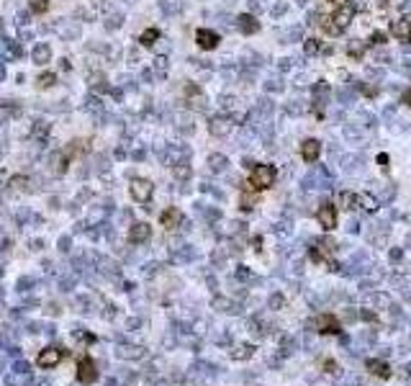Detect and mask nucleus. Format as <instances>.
<instances>
[{
	"instance_id": "nucleus-1",
	"label": "nucleus",
	"mask_w": 411,
	"mask_h": 386,
	"mask_svg": "<svg viewBox=\"0 0 411 386\" xmlns=\"http://www.w3.org/2000/svg\"><path fill=\"white\" fill-rule=\"evenodd\" d=\"M275 178H278L275 165H257V168H252L249 186H252L254 191H265V188H270V186H275Z\"/></svg>"
},
{
	"instance_id": "nucleus-2",
	"label": "nucleus",
	"mask_w": 411,
	"mask_h": 386,
	"mask_svg": "<svg viewBox=\"0 0 411 386\" xmlns=\"http://www.w3.org/2000/svg\"><path fill=\"white\" fill-rule=\"evenodd\" d=\"M98 379V368H95V361L90 355H80L78 361V381L80 384H93Z\"/></svg>"
},
{
	"instance_id": "nucleus-3",
	"label": "nucleus",
	"mask_w": 411,
	"mask_h": 386,
	"mask_svg": "<svg viewBox=\"0 0 411 386\" xmlns=\"http://www.w3.org/2000/svg\"><path fill=\"white\" fill-rule=\"evenodd\" d=\"M314 324H316V332H322V335H342V324H339V319L334 317V314H329V311L319 314Z\"/></svg>"
},
{
	"instance_id": "nucleus-4",
	"label": "nucleus",
	"mask_w": 411,
	"mask_h": 386,
	"mask_svg": "<svg viewBox=\"0 0 411 386\" xmlns=\"http://www.w3.org/2000/svg\"><path fill=\"white\" fill-rule=\"evenodd\" d=\"M65 358V350L62 348H44L39 355H36V366L39 368H54L59 366Z\"/></svg>"
},
{
	"instance_id": "nucleus-5",
	"label": "nucleus",
	"mask_w": 411,
	"mask_h": 386,
	"mask_svg": "<svg viewBox=\"0 0 411 386\" xmlns=\"http://www.w3.org/2000/svg\"><path fill=\"white\" fill-rule=\"evenodd\" d=\"M316 219H319V224H322V229L331 232L334 227H337V206H334V203H322V206H319V211H316Z\"/></svg>"
},
{
	"instance_id": "nucleus-6",
	"label": "nucleus",
	"mask_w": 411,
	"mask_h": 386,
	"mask_svg": "<svg viewBox=\"0 0 411 386\" xmlns=\"http://www.w3.org/2000/svg\"><path fill=\"white\" fill-rule=\"evenodd\" d=\"M129 191H131L134 201H139V203H147V201L152 198V191H155V186H152L149 181H144V178H136V181H131Z\"/></svg>"
},
{
	"instance_id": "nucleus-7",
	"label": "nucleus",
	"mask_w": 411,
	"mask_h": 386,
	"mask_svg": "<svg viewBox=\"0 0 411 386\" xmlns=\"http://www.w3.org/2000/svg\"><path fill=\"white\" fill-rule=\"evenodd\" d=\"M329 103V83H316L314 85V113L322 118L324 116V106Z\"/></svg>"
},
{
	"instance_id": "nucleus-8",
	"label": "nucleus",
	"mask_w": 411,
	"mask_h": 386,
	"mask_svg": "<svg viewBox=\"0 0 411 386\" xmlns=\"http://www.w3.org/2000/svg\"><path fill=\"white\" fill-rule=\"evenodd\" d=\"M319 155H322V142L319 139H306L301 144V157H303V162H316L319 160Z\"/></svg>"
},
{
	"instance_id": "nucleus-9",
	"label": "nucleus",
	"mask_w": 411,
	"mask_h": 386,
	"mask_svg": "<svg viewBox=\"0 0 411 386\" xmlns=\"http://www.w3.org/2000/svg\"><path fill=\"white\" fill-rule=\"evenodd\" d=\"M195 41L201 49H216L219 47V34L216 31H208V28H198L195 31Z\"/></svg>"
},
{
	"instance_id": "nucleus-10",
	"label": "nucleus",
	"mask_w": 411,
	"mask_h": 386,
	"mask_svg": "<svg viewBox=\"0 0 411 386\" xmlns=\"http://www.w3.org/2000/svg\"><path fill=\"white\" fill-rule=\"evenodd\" d=\"M365 368H368L375 379H383V381L391 379V366L386 361H380V358H370L368 363H365Z\"/></svg>"
},
{
	"instance_id": "nucleus-11",
	"label": "nucleus",
	"mask_w": 411,
	"mask_h": 386,
	"mask_svg": "<svg viewBox=\"0 0 411 386\" xmlns=\"http://www.w3.org/2000/svg\"><path fill=\"white\" fill-rule=\"evenodd\" d=\"M237 26H239V31L247 34V36H252V34L260 31V21H257L254 16H249V13H242V16L237 18Z\"/></svg>"
},
{
	"instance_id": "nucleus-12",
	"label": "nucleus",
	"mask_w": 411,
	"mask_h": 386,
	"mask_svg": "<svg viewBox=\"0 0 411 386\" xmlns=\"http://www.w3.org/2000/svg\"><path fill=\"white\" fill-rule=\"evenodd\" d=\"M208 129H211V134L214 137H226L232 131V118H224V116H216L214 121L208 124Z\"/></svg>"
},
{
	"instance_id": "nucleus-13",
	"label": "nucleus",
	"mask_w": 411,
	"mask_h": 386,
	"mask_svg": "<svg viewBox=\"0 0 411 386\" xmlns=\"http://www.w3.org/2000/svg\"><path fill=\"white\" fill-rule=\"evenodd\" d=\"M144 240H149V224L139 221V224H134V227L129 229V242L139 245V242H144Z\"/></svg>"
},
{
	"instance_id": "nucleus-14",
	"label": "nucleus",
	"mask_w": 411,
	"mask_h": 386,
	"mask_svg": "<svg viewBox=\"0 0 411 386\" xmlns=\"http://www.w3.org/2000/svg\"><path fill=\"white\" fill-rule=\"evenodd\" d=\"M352 16H355V5H342V8H337V13H334L331 18L339 28H344L349 21H352Z\"/></svg>"
},
{
	"instance_id": "nucleus-15",
	"label": "nucleus",
	"mask_w": 411,
	"mask_h": 386,
	"mask_svg": "<svg viewBox=\"0 0 411 386\" xmlns=\"http://www.w3.org/2000/svg\"><path fill=\"white\" fill-rule=\"evenodd\" d=\"M160 221H162V227H164V229H175L180 221H182V214H180L177 209H167V211H162Z\"/></svg>"
},
{
	"instance_id": "nucleus-16",
	"label": "nucleus",
	"mask_w": 411,
	"mask_h": 386,
	"mask_svg": "<svg viewBox=\"0 0 411 386\" xmlns=\"http://www.w3.org/2000/svg\"><path fill=\"white\" fill-rule=\"evenodd\" d=\"M339 206L342 209H355V206H360V198H357V193H349V191H342L339 193Z\"/></svg>"
},
{
	"instance_id": "nucleus-17",
	"label": "nucleus",
	"mask_w": 411,
	"mask_h": 386,
	"mask_svg": "<svg viewBox=\"0 0 411 386\" xmlns=\"http://www.w3.org/2000/svg\"><path fill=\"white\" fill-rule=\"evenodd\" d=\"M319 26H322L324 31L329 34V36H337V34H342V28H339L337 23H334V18H331V16H324V13H322V21H319Z\"/></svg>"
},
{
	"instance_id": "nucleus-18",
	"label": "nucleus",
	"mask_w": 411,
	"mask_h": 386,
	"mask_svg": "<svg viewBox=\"0 0 411 386\" xmlns=\"http://www.w3.org/2000/svg\"><path fill=\"white\" fill-rule=\"evenodd\" d=\"M357 198H360V206L365 211H378V198L375 196H370V193H357Z\"/></svg>"
},
{
	"instance_id": "nucleus-19",
	"label": "nucleus",
	"mask_w": 411,
	"mask_h": 386,
	"mask_svg": "<svg viewBox=\"0 0 411 386\" xmlns=\"http://www.w3.org/2000/svg\"><path fill=\"white\" fill-rule=\"evenodd\" d=\"M391 34L396 36V39H409V21H393V26H391Z\"/></svg>"
},
{
	"instance_id": "nucleus-20",
	"label": "nucleus",
	"mask_w": 411,
	"mask_h": 386,
	"mask_svg": "<svg viewBox=\"0 0 411 386\" xmlns=\"http://www.w3.org/2000/svg\"><path fill=\"white\" fill-rule=\"evenodd\" d=\"M301 36H303V26H293V28H288L285 34H280V39H283L285 44H291V41H301Z\"/></svg>"
},
{
	"instance_id": "nucleus-21",
	"label": "nucleus",
	"mask_w": 411,
	"mask_h": 386,
	"mask_svg": "<svg viewBox=\"0 0 411 386\" xmlns=\"http://www.w3.org/2000/svg\"><path fill=\"white\" fill-rule=\"evenodd\" d=\"M347 52H349V57L362 59V54H365V44H362V41H357V39H352V41L347 44Z\"/></svg>"
},
{
	"instance_id": "nucleus-22",
	"label": "nucleus",
	"mask_w": 411,
	"mask_h": 386,
	"mask_svg": "<svg viewBox=\"0 0 411 386\" xmlns=\"http://www.w3.org/2000/svg\"><path fill=\"white\" fill-rule=\"evenodd\" d=\"M337 98H339V103H342V106H349V103L355 100V85H352V88H339Z\"/></svg>"
},
{
	"instance_id": "nucleus-23",
	"label": "nucleus",
	"mask_w": 411,
	"mask_h": 386,
	"mask_svg": "<svg viewBox=\"0 0 411 386\" xmlns=\"http://www.w3.org/2000/svg\"><path fill=\"white\" fill-rule=\"evenodd\" d=\"M157 39H160V31H157V28H149V31H144V34H142V39H139V41L144 44V47H152V44H155Z\"/></svg>"
},
{
	"instance_id": "nucleus-24",
	"label": "nucleus",
	"mask_w": 411,
	"mask_h": 386,
	"mask_svg": "<svg viewBox=\"0 0 411 386\" xmlns=\"http://www.w3.org/2000/svg\"><path fill=\"white\" fill-rule=\"evenodd\" d=\"M303 49H306V54H316V52H322V41H319V39H306V41H303Z\"/></svg>"
},
{
	"instance_id": "nucleus-25",
	"label": "nucleus",
	"mask_w": 411,
	"mask_h": 386,
	"mask_svg": "<svg viewBox=\"0 0 411 386\" xmlns=\"http://www.w3.org/2000/svg\"><path fill=\"white\" fill-rule=\"evenodd\" d=\"M208 165L214 168V170H224L226 168V157L224 155H211L208 157Z\"/></svg>"
},
{
	"instance_id": "nucleus-26",
	"label": "nucleus",
	"mask_w": 411,
	"mask_h": 386,
	"mask_svg": "<svg viewBox=\"0 0 411 386\" xmlns=\"http://www.w3.org/2000/svg\"><path fill=\"white\" fill-rule=\"evenodd\" d=\"M257 113L270 116V113H272V100H270V98H262V100H260V106H257Z\"/></svg>"
},
{
	"instance_id": "nucleus-27",
	"label": "nucleus",
	"mask_w": 411,
	"mask_h": 386,
	"mask_svg": "<svg viewBox=\"0 0 411 386\" xmlns=\"http://www.w3.org/2000/svg\"><path fill=\"white\" fill-rule=\"evenodd\" d=\"M357 118H360V126H368V129H370V126H375V116H373V113H368V111H362Z\"/></svg>"
},
{
	"instance_id": "nucleus-28",
	"label": "nucleus",
	"mask_w": 411,
	"mask_h": 386,
	"mask_svg": "<svg viewBox=\"0 0 411 386\" xmlns=\"http://www.w3.org/2000/svg\"><path fill=\"white\" fill-rule=\"evenodd\" d=\"M28 5H31L34 13H44V10H47V5H49V0H31Z\"/></svg>"
},
{
	"instance_id": "nucleus-29",
	"label": "nucleus",
	"mask_w": 411,
	"mask_h": 386,
	"mask_svg": "<svg viewBox=\"0 0 411 386\" xmlns=\"http://www.w3.org/2000/svg\"><path fill=\"white\" fill-rule=\"evenodd\" d=\"M285 111H288V113H293V116H301V113H303V108L298 106V100H291V103L285 106Z\"/></svg>"
},
{
	"instance_id": "nucleus-30",
	"label": "nucleus",
	"mask_w": 411,
	"mask_h": 386,
	"mask_svg": "<svg viewBox=\"0 0 411 386\" xmlns=\"http://www.w3.org/2000/svg\"><path fill=\"white\" fill-rule=\"evenodd\" d=\"M386 39H388V36H386L383 31H375V34L370 36V44H375V47H380V44H386Z\"/></svg>"
},
{
	"instance_id": "nucleus-31",
	"label": "nucleus",
	"mask_w": 411,
	"mask_h": 386,
	"mask_svg": "<svg viewBox=\"0 0 411 386\" xmlns=\"http://www.w3.org/2000/svg\"><path fill=\"white\" fill-rule=\"evenodd\" d=\"M344 137L347 139H357L360 137V129L357 126H344Z\"/></svg>"
},
{
	"instance_id": "nucleus-32",
	"label": "nucleus",
	"mask_w": 411,
	"mask_h": 386,
	"mask_svg": "<svg viewBox=\"0 0 411 386\" xmlns=\"http://www.w3.org/2000/svg\"><path fill=\"white\" fill-rule=\"evenodd\" d=\"M49 85H54V75H41L39 78V88H49Z\"/></svg>"
},
{
	"instance_id": "nucleus-33",
	"label": "nucleus",
	"mask_w": 411,
	"mask_h": 386,
	"mask_svg": "<svg viewBox=\"0 0 411 386\" xmlns=\"http://www.w3.org/2000/svg\"><path fill=\"white\" fill-rule=\"evenodd\" d=\"M221 106H224L226 111H229V108H234V106H237V100H234L232 96H224V98H221Z\"/></svg>"
},
{
	"instance_id": "nucleus-34",
	"label": "nucleus",
	"mask_w": 411,
	"mask_h": 386,
	"mask_svg": "<svg viewBox=\"0 0 411 386\" xmlns=\"http://www.w3.org/2000/svg\"><path fill=\"white\" fill-rule=\"evenodd\" d=\"M265 91H283V83H278V80H270V83H265Z\"/></svg>"
},
{
	"instance_id": "nucleus-35",
	"label": "nucleus",
	"mask_w": 411,
	"mask_h": 386,
	"mask_svg": "<svg viewBox=\"0 0 411 386\" xmlns=\"http://www.w3.org/2000/svg\"><path fill=\"white\" fill-rule=\"evenodd\" d=\"M375 59H378V62H388V59H391L388 49H378V52H375Z\"/></svg>"
},
{
	"instance_id": "nucleus-36",
	"label": "nucleus",
	"mask_w": 411,
	"mask_h": 386,
	"mask_svg": "<svg viewBox=\"0 0 411 386\" xmlns=\"http://www.w3.org/2000/svg\"><path fill=\"white\" fill-rule=\"evenodd\" d=\"M155 67L160 70V75H164V70H167V59H164V57H160V59H155Z\"/></svg>"
},
{
	"instance_id": "nucleus-37",
	"label": "nucleus",
	"mask_w": 411,
	"mask_h": 386,
	"mask_svg": "<svg viewBox=\"0 0 411 386\" xmlns=\"http://www.w3.org/2000/svg\"><path fill=\"white\" fill-rule=\"evenodd\" d=\"M175 175H177V178H188V175H190V168L180 165V168H175Z\"/></svg>"
},
{
	"instance_id": "nucleus-38",
	"label": "nucleus",
	"mask_w": 411,
	"mask_h": 386,
	"mask_svg": "<svg viewBox=\"0 0 411 386\" xmlns=\"http://www.w3.org/2000/svg\"><path fill=\"white\" fill-rule=\"evenodd\" d=\"M378 165L383 168V173L388 170V155H378Z\"/></svg>"
},
{
	"instance_id": "nucleus-39",
	"label": "nucleus",
	"mask_w": 411,
	"mask_h": 386,
	"mask_svg": "<svg viewBox=\"0 0 411 386\" xmlns=\"http://www.w3.org/2000/svg\"><path fill=\"white\" fill-rule=\"evenodd\" d=\"M324 368H327V374H337V363L334 361H324Z\"/></svg>"
},
{
	"instance_id": "nucleus-40",
	"label": "nucleus",
	"mask_w": 411,
	"mask_h": 386,
	"mask_svg": "<svg viewBox=\"0 0 411 386\" xmlns=\"http://www.w3.org/2000/svg\"><path fill=\"white\" fill-rule=\"evenodd\" d=\"M47 57H49V49L47 47H39L36 49V59H47Z\"/></svg>"
},
{
	"instance_id": "nucleus-41",
	"label": "nucleus",
	"mask_w": 411,
	"mask_h": 386,
	"mask_svg": "<svg viewBox=\"0 0 411 386\" xmlns=\"http://www.w3.org/2000/svg\"><path fill=\"white\" fill-rule=\"evenodd\" d=\"M283 13H285V5H283V3L272 8V16H283Z\"/></svg>"
},
{
	"instance_id": "nucleus-42",
	"label": "nucleus",
	"mask_w": 411,
	"mask_h": 386,
	"mask_svg": "<svg viewBox=\"0 0 411 386\" xmlns=\"http://www.w3.org/2000/svg\"><path fill=\"white\" fill-rule=\"evenodd\" d=\"M365 93H368V96H375L378 88H375V85H368V88H365Z\"/></svg>"
},
{
	"instance_id": "nucleus-43",
	"label": "nucleus",
	"mask_w": 411,
	"mask_h": 386,
	"mask_svg": "<svg viewBox=\"0 0 411 386\" xmlns=\"http://www.w3.org/2000/svg\"><path fill=\"white\" fill-rule=\"evenodd\" d=\"M404 103H409V106H411V91H406V93H404Z\"/></svg>"
},
{
	"instance_id": "nucleus-44",
	"label": "nucleus",
	"mask_w": 411,
	"mask_h": 386,
	"mask_svg": "<svg viewBox=\"0 0 411 386\" xmlns=\"http://www.w3.org/2000/svg\"><path fill=\"white\" fill-rule=\"evenodd\" d=\"M352 3H355V8H362V5H365V0H352Z\"/></svg>"
},
{
	"instance_id": "nucleus-45",
	"label": "nucleus",
	"mask_w": 411,
	"mask_h": 386,
	"mask_svg": "<svg viewBox=\"0 0 411 386\" xmlns=\"http://www.w3.org/2000/svg\"><path fill=\"white\" fill-rule=\"evenodd\" d=\"M409 39H411V21H409Z\"/></svg>"
},
{
	"instance_id": "nucleus-46",
	"label": "nucleus",
	"mask_w": 411,
	"mask_h": 386,
	"mask_svg": "<svg viewBox=\"0 0 411 386\" xmlns=\"http://www.w3.org/2000/svg\"><path fill=\"white\" fill-rule=\"evenodd\" d=\"M329 3H342V0H329Z\"/></svg>"
},
{
	"instance_id": "nucleus-47",
	"label": "nucleus",
	"mask_w": 411,
	"mask_h": 386,
	"mask_svg": "<svg viewBox=\"0 0 411 386\" xmlns=\"http://www.w3.org/2000/svg\"><path fill=\"white\" fill-rule=\"evenodd\" d=\"M406 8H409V10H411V3H406Z\"/></svg>"
}]
</instances>
